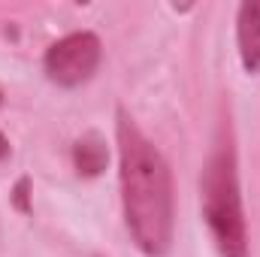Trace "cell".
I'll list each match as a JSON object with an SVG mask.
<instances>
[{
	"label": "cell",
	"mask_w": 260,
	"mask_h": 257,
	"mask_svg": "<svg viewBox=\"0 0 260 257\" xmlns=\"http://www.w3.org/2000/svg\"><path fill=\"white\" fill-rule=\"evenodd\" d=\"M73 164H76V173L85 176V179H94L106 170L109 164V148H106V139L97 133V130H88L85 136L76 139L73 145Z\"/></svg>",
	"instance_id": "cell-5"
},
{
	"label": "cell",
	"mask_w": 260,
	"mask_h": 257,
	"mask_svg": "<svg viewBox=\"0 0 260 257\" xmlns=\"http://www.w3.org/2000/svg\"><path fill=\"white\" fill-rule=\"evenodd\" d=\"M200 206L203 221L218 245L221 257H248V227L242 212L239 173H236V148L230 136L215 142L203 176H200Z\"/></svg>",
	"instance_id": "cell-2"
},
{
	"label": "cell",
	"mask_w": 260,
	"mask_h": 257,
	"mask_svg": "<svg viewBox=\"0 0 260 257\" xmlns=\"http://www.w3.org/2000/svg\"><path fill=\"white\" fill-rule=\"evenodd\" d=\"M27 188H30V179H27V176H21V179H18V185H15V191H12V194H15V206H18L24 215L30 212V203H27Z\"/></svg>",
	"instance_id": "cell-6"
},
{
	"label": "cell",
	"mask_w": 260,
	"mask_h": 257,
	"mask_svg": "<svg viewBox=\"0 0 260 257\" xmlns=\"http://www.w3.org/2000/svg\"><path fill=\"white\" fill-rule=\"evenodd\" d=\"M6 157H9V139H6V136L0 133V164H3Z\"/></svg>",
	"instance_id": "cell-7"
},
{
	"label": "cell",
	"mask_w": 260,
	"mask_h": 257,
	"mask_svg": "<svg viewBox=\"0 0 260 257\" xmlns=\"http://www.w3.org/2000/svg\"><path fill=\"white\" fill-rule=\"evenodd\" d=\"M100 58H103L100 37L91 30H76L49 46L43 58V70L49 82H55L58 88H79L91 82V76L100 67Z\"/></svg>",
	"instance_id": "cell-3"
},
{
	"label": "cell",
	"mask_w": 260,
	"mask_h": 257,
	"mask_svg": "<svg viewBox=\"0 0 260 257\" xmlns=\"http://www.w3.org/2000/svg\"><path fill=\"white\" fill-rule=\"evenodd\" d=\"M236 40H239V58L245 73H260V3H242L236 18Z\"/></svg>",
	"instance_id": "cell-4"
},
{
	"label": "cell",
	"mask_w": 260,
	"mask_h": 257,
	"mask_svg": "<svg viewBox=\"0 0 260 257\" xmlns=\"http://www.w3.org/2000/svg\"><path fill=\"white\" fill-rule=\"evenodd\" d=\"M0 103H3V91H0Z\"/></svg>",
	"instance_id": "cell-8"
},
{
	"label": "cell",
	"mask_w": 260,
	"mask_h": 257,
	"mask_svg": "<svg viewBox=\"0 0 260 257\" xmlns=\"http://www.w3.org/2000/svg\"><path fill=\"white\" fill-rule=\"evenodd\" d=\"M118 179L124 224L136 248L148 257H164L173 245V173L160 148L118 109Z\"/></svg>",
	"instance_id": "cell-1"
}]
</instances>
